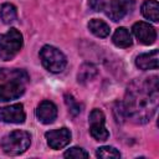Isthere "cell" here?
Masks as SVG:
<instances>
[{"label": "cell", "instance_id": "20", "mask_svg": "<svg viewBox=\"0 0 159 159\" xmlns=\"http://www.w3.org/2000/svg\"><path fill=\"white\" fill-rule=\"evenodd\" d=\"M65 102H66L67 108H68V112H70V114L72 117H76L82 111L81 109V104L73 98L72 94H65Z\"/></svg>", "mask_w": 159, "mask_h": 159}, {"label": "cell", "instance_id": "5", "mask_svg": "<svg viewBox=\"0 0 159 159\" xmlns=\"http://www.w3.org/2000/svg\"><path fill=\"white\" fill-rule=\"evenodd\" d=\"M104 122H106V117L101 109L94 108L89 113V133L96 140L103 142L107 140L109 137V132L107 130Z\"/></svg>", "mask_w": 159, "mask_h": 159}, {"label": "cell", "instance_id": "17", "mask_svg": "<svg viewBox=\"0 0 159 159\" xmlns=\"http://www.w3.org/2000/svg\"><path fill=\"white\" fill-rule=\"evenodd\" d=\"M97 73H98V71H97V67L94 65H92V63H83L80 67V71H78V75H77L78 82L80 83L89 82V81H92L97 76Z\"/></svg>", "mask_w": 159, "mask_h": 159}, {"label": "cell", "instance_id": "3", "mask_svg": "<svg viewBox=\"0 0 159 159\" xmlns=\"http://www.w3.org/2000/svg\"><path fill=\"white\" fill-rule=\"evenodd\" d=\"M22 35L16 29H10L6 34H0V58L9 61L15 57L22 47Z\"/></svg>", "mask_w": 159, "mask_h": 159}, {"label": "cell", "instance_id": "16", "mask_svg": "<svg viewBox=\"0 0 159 159\" xmlns=\"http://www.w3.org/2000/svg\"><path fill=\"white\" fill-rule=\"evenodd\" d=\"M88 29L97 37H107L111 31L109 25L103 20H98V19H92L88 22Z\"/></svg>", "mask_w": 159, "mask_h": 159}, {"label": "cell", "instance_id": "13", "mask_svg": "<svg viewBox=\"0 0 159 159\" xmlns=\"http://www.w3.org/2000/svg\"><path fill=\"white\" fill-rule=\"evenodd\" d=\"M0 80L2 81H15V82H21V83H26L29 81V75L26 71L24 70H19V68H2L0 70Z\"/></svg>", "mask_w": 159, "mask_h": 159}, {"label": "cell", "instance_id": "2", "mask_svg": "<svg viewBox=\"0 0 159 159\" xmlns=\"http://www.w3.org/2000/svg\"><path fill=\"white\" fill-rule=\"evenodd\" d=\"M31 135L25 130H12L0 142L2 152L7 155H20L30 147Z\"/></svg>", "mask_w": 159, "mask_h": 159}, {"label": "cell", "instance_id": "6", "mask_svg": "<svg viewBox=\"0 0 159 159\" xmlns=\"http://www.w3.org/2000/svg\"><path fill=\"white\" fill-rule=\"evenodd\" d=\"M134 7V0H111L107 6V16L113 21H119L129 12H132Z\"/></svg>", "mask_w": 159, "mask_h": 159}, {"label": "cell", "instance_id": "10", "mask_svg": "<svg viewBox=\"0 0 159 159\" xmlns=\"http://www.w3.org/2000/svg\"><path fill=\"white\" fill-rule=\"evenodd\" d=\"M25 92V86L21 82L6 81L0 84V102H9L21 97Z\"/></svg>", "mask_w": 159, "mask_h": 159}, {"label": "cell", "instance_id": "22", "mask_svg": "<svg viewBox=\"0 0 159 159\" xmlns=\"http://www.w3.org/2000/svg\"><path fill=\"white\" fill-rule=\"evenodd\" d=\"M88 6L93 11H102L104 9V0H88Z\"/></svg>", "mask_w": 159, "mask_h": 159}, {"label": "cell", "instance_id": "8", "mask_svg": "<svg viewBox=\"0 0 159 159\" xmlns=\"http://www.w3.org/2000/svg\"><path fill=\"white\" fill-rule=\"evenodd\" d=\"M132 31L134 36L138 39V41L142 42L143 45H152L157 40V31L148 22H144V21L135 22L132 27Z\"/></svg>", "mask_w": 159, "mask_h": 159}, {"label": "cell", "instance_id": "9", "mask_svg": "<svg viewBox=\"0 0 159 159\" xmlns=\"http://www.w3.org/2000/svg\"><path fill=\"white\" fill-rule=\"evenodd\" d=\"M45 137H46L47 144L52 149H62L71 142V132L65 127L46 132Z\"/></svg>", "mask_w": 159, "mask_h": 159}, {"label": "cell", "instance_id": "4", "mask_svg": "<svg viewBox=\"0 0 159 159\" xmlns=\"http://www.w3.org/2000/svg\"><path fill=\"white\" fill-rule=\"evenodd\" d=\"M40 60H41L42 66L52 73L62 72L67 65L66 56L58 48L50 46V45H46L41 48Z\"/></svg>", "mask_w": 159, "mask_h": 159}, {"label": "cell", "instance_id": "11", "mask_svg": "<svg viewBox=\"0 0 159 159\" xmlns=\"http://www.w3.org/2000/svg\"><path fill=\"white\" fill-rule=\"evenodd\" d=\"M36 116H37L39 120L43 124L53 123L57 117V107L53 102L45 99L39 104V107L36 109Z\"/></svg>", "mask_w": 159, "mask_h": 159}, {"label": "cell", "instance_id": "21", "mask_svg": "<svg viewBox=\"0 0 159 159\" xmlns=\"http://www.w3.org/2000/svg\"><path fill=\"white\" fill-rule=\"evenodd\" d=\"M63 157L65 158H88V153L80 147H72L65 152Z\"/></svg>", "mask_w": 159, "mask_h": 159}, {"label": "cell", "instance_id": "12", "mask_svg": "<svg viewBox=\"0 0 159 159\" xmlns=\"http://www.w3.org/2000/svg\"><path fill=\"white\" fill-rule=\"evenodd\" d=\"M135 65L139 70H157L159 66V52L158 50H153L150 52L140 53L135 58Z\"/></svg>", "mask_w": 159, "mask_h": 159}, {"label": "cell", "instance_id": "15", "mask_svg": "<svg viewBox=\"0 0 159 159\" xmlns=\"http://www.w3.org/2000/svg\"><path fill=\"white\" fill-rule=\"evenodd\" d=\"M142 14L145 19L158 22L159 21V4L155 0H147L142 5Z\"/></svg>", "mask_w": 159, "mask_h": 159}, {"label": "cell", "instance_id": "14", "mask_svg": "<svg viewBox=\"0 0 159 159\" xmlns=\"http://www.w3.org/2000/svg\"><path fill=\"white\" fill-rule=\"evenodd\" d=\"M112 41H113V43L117 47H122V48H125V47L132 46V42H133L132 41L130 32L125 27H118L114 31L113 36H112Z\"/></svg>", "mask_w": 159, "mask_h": 159}, {"label": "cell", "instance_id": "1", "mask_svg": "<svg viewBox=\"0 0 159 159\" xmlns=\"http://www.w3.org/2000/svg\"><path fill=\"white\" fill-rule=\"evenodd\" d=\"M159 84L158 77L137 78L127 88L122 109L124 117L134 123H147L158 109Z\"/></svg>", "mask_w": 159, "mask_h": 159}, {"label": "cell", "instance_id": "18", "mask_svg": "<svg viewBox=\"0 0 159 159\" xmlns=\"http://www.w3.org/2000/svg\"><path fill=\"white\" fill-rule=\"evenodd\" d=\"M0 16L1 20L4 21V24H11L17 19V11L16 7L12 4H2L1 10H0Z\"/></svg>", "mask_w": 159, "mask_h": 159}, {"label": "cell", "instance_id": "7", "mask_svg": "<svg viewBox=\"0 0 159 159\" xmlns=\"http://www.w3.org/2000/svg\"><path fill=\"white\" fill-rule=\"evenodd\" d=\"M25 118H26V114L24 111V106L21 103L0 108V122L20 124L25 122Z\"/></svg>", "mask_w": 159, "mask_h": 159}, {"label": "cell", "instance_id": "19", "mask_svg": "<svg viewBox=\"0 0 159 159\" xmlns=\"http://www.w3.org/2000/svg\"><path fill=\"white\" fill-rule=\"evenodd\" d=\"M96 155L98 158H103V159H108V158H120V153L113 148V147H109V145H104V147H101L97 149L96 152Z\"/></svg>", "mask_w": 159, "mask_h": 159}]
</instances>
